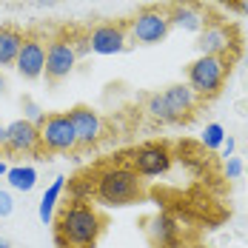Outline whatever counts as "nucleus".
<instances>
[{"label": "nucleus", "mask_w": 248, "mask_h": 248, "mask_svg": "<svg viewBox=\"0 0 248 248\" xmlns=\"http://www.w3.org/2000/svg\"><path fill=\"white\" fill-rule=\"evenodd\" d=\"M228 75V60L214 54H200L188 66V86L194 89L197 97H214L225 83Z\"/></svg>", "instance_id": "obj_4"}, {"label": "nucleus", "mask_w": 248, "mask_h": 248, "mask_svg": "<svg viewBox=\"0 0 248 248\" xmlns=\"http://www.w3.org/2000/svg\"><path fill=\"white\" fill-rule=\"evenodd\" d=\"M166 9H169V20H171V26L183 29V31H194V34H200V31L205 29V23H208L205 12L200 9L194 0H174L171 6H166Z\"/></svg>", "instance_id": "obj_13"}, {"label": "nucleus", "mask_w": 248, "mask_h": 248, "mask_svg": "<svg viewBox=\"0 0 248 248\" xmlns=\"http://www.w3.org/2000/svg\"><path fill=\"white\" fill-rule=\"evenodd\" d=\"M23 108H26V120H31V123H37V125L43 123V117H46V114H43V111H40V108H37L29 97L23 100Z\"/></svg>", "instance_id": "obj_22"}, {"label": "nucleus", "mask_w": 248, "mask_h": 248, "mask_svg": "<svg viewBox=\"0 0 248 248\" xmlns=\"http://www.w3.org/2000/svg\"><path fill=\"white\" fill-rule=\"evenodd\" d=\"M217 3H225V6H234L237 9V0H217Z\"/></svg>", "instance_id": "obj_29"}, {"label": "nucleus", "mask_w": 248, "mask_h": 248, "mask_svg": "<svg viewBox=\"0 0 248 248\" xmlns=\"http://www.w3.org/2000/svg\"><path fill=\"white\" fill-rule=\"evenodd\" d=\"M77 66V51L72 37H54L46 46V77L49 83H60L63 77H69Z\"/></svg>", "instance_id": "obj_6"}, {"label": "nucleus", "mask_w": 248, "mask_h": 248, "mask_svg": "<svg viewBox=\"0 0 248 248\" xmlns=\"http://www.w3.org/2000/svg\"><path fill=\"white\" fill-rule=\"evenodd\" d=\"M225 177H228V180H240V177H243V163H240V160H237V157H225Z\"/></svg>", "instance_id": "obj_21"}, {"label": "nucleus", "mask_w": 248, "mask_h": 248, "mask_svg": "<svg viewBox=\"0 0 248 248\" xmlns=\"http://www.w3.org/2000/svg\"><path fill=\"white\" fill-rule=\"evenodd\" d=\"M0 149H6V125L0 123Z\"/></svg>", "instance_id": "obj_26"}, {"label": "nucleus", "mask_w": 248, "mask_h": 248, "mask_svg": "<svg viewBox=\"0 0 248 248\" xmlns=\"http://www.w3.org/2000/svg\"><path fill=\"white\" fill-rule=\"evenodd\" d=\"M6 174H9V163H6V160H0V177L6 180Z\"/></svg>", "instance_id": "obj_27"}, {"label": "nucleus", "mask_w": 248, "mask_h": 248, "mask_svg": "<svg viewBox=\"0 0 248 248\" xmlns=\"http://www.w3.org/2000/svg\"><path fill=\"white\" fill-rule=\"evenodd\" d=\"M237 9H240V12L248 17V0H237Z\"/></svg>", "instance_id": "obj_25"}, {"label": "nucleus", "mask_w": 248, "mask_h": 248, "mask_svg": "<svg viewBox=\"0 0 248 248\" xmlns=\"http://www.w3.org/2000/svg\"><path fill=\"white\" fill-rule=\"evenodd\" d=\"M63 186H66V177H54L51 180V186L46 188V194L40 197V205H37V217H40V223H51V217H54V205H57V200L63 194Z\"/></svg>", "instance_id": "obj_17"}, {"label": "nucleus", "mask_w": 248, "mask_h": 248, "mask_svg": "<svg viewBox=\"0 0 248 248\" xmlns=\"http://www.w3.org/2000/svg\"><path fill=\"white\" fill-rule=\"evenodd\" d=\"M163 103L169 108V117L171 120H180V117H186L197 106V94H194V89L188 83H177V86H169L163 92Z\"/></svg>", "instance_id": "obj_15"}, {"label": "nucleus", "mask_w": 248, "mask_h": 248, "mask_svg": "<svg viewBox=\"0 0 248 248\" xmlns=\"http://www.w3.org/2000/svg\"><path fill=\"white\" fill-rule=\"evenodd\" d=\"M94 197L103 205H131L143 197V177L131 166H108L94 180Z\"/></svg>", "instance_id": "obj_2"}, {"label": "nucleus", "mask_w": 248, "mask_h": 248, "mask_svg": "<svg viewBox=\"0 0 248 248\" xmlns=\"http://www.w3.org/2000/svg\"><path fill=\"white\" fill-rule=\"evenodd\" d=\"M234 146H237V140L225 134V140H223V154L225 157H234Z\"/></svg>", "instance_id": "obj_24"}, {"label": "nucleus", "mask_w": 248, "mask_h": 248, "mask_svg": "<svg viewBox=\"0 0 248 248\" xmlns=\"http://www.w3.org/2000/svg\"><path fill=\"white\" fill-rule=\"evenodd\" d=\"M174 163V154L169 151L166 143H146L134 151L131 157V169L140 174V177H160V174H169Z\"/></svg>", "instance_id": "obj_7"}, {"label": "nucleus", "mask_w": 248, "mask_h": 248, "mask_svg": "<svg viewBox=\"0 0 248 248\" xmlns=\"http://www.w3.org/2000/svg\"><path fill=\"white\" fill-rule=\"evenodd\" d=\"M100 231H103V214L94 205L77 200L66 205L57 217V246L94 248Z\"/></svg>", "instance_id": "obj_1"}, {"label": "nucleus", "mask_w": 248, "mask_h": 248, "mask_svg": "<svg viewBox=\"0 0 248 248\" xmlns=\"http://www.w3.org/2000/svg\"><path fill=\"white\" fill-rule=\"evenodd\" d=\"M37 3H46V6H51V3H54V0H37Z\"/></svg>", "instance_id": "obj_30"}, {"label": "nucleus", "mask_w": 248, "mask_h": 248, "mask_svg": "<svg viewBox=\"0 0 248 248\" xmlns=\"http://www.w3.org/2000/svg\"><path fill=\"white\" fill-rule=\"evenodd\" d=\"M125 31L131 43H143V46H154L163 43L171 31V20H169V9L166 6H149L140 9L131 20H125Z\"/></svg>", "instance_id": "obj_3"}, {"label": "nucleus", "mask_w": 248, "mask_h": 248, "mask_svg": "<svg viewBox=\"0 0 248 248\" xmlns=\"http://www.w3.org/2000/svg\"><path fill=\"white\" fill-rule=\"evenodd\" d=\"M0 248H12V243H9L6 237H0Z\"/></svg>", "instance_id": "obj_28"}, {"label": "nucleus", "mask_w": 248, "mask_h": 248, "mask_svg": "<svg viewBox=\"0 0 248 248\" xmlns=\"http://www.w3.org/2000/svg\"><path fill=\"white\" fill-rule=\"evenodd\" d=\"M23 40L26 37L17 29H0V66H12L17 60Z\"/></svg>", "instance_id": "obj_16"}, {"label": "nucleus", "mask_w": 248, "mask_h": 248, "mask_svg": "<svg viewBox=\"0 0 248 248\" xmlns=\"http://www.w3.org/2000/svg\"><path fill=\"white\" fill-rule=\"evenodd\" d=\"M146 111H149L154 120H160V123H171L169 108H166V103H163V94H151L149 103H146Z\"/></svg>", "instance_id": "obj_20"}, {"label": "nucleus", "mask_w": 248, "mask_h": 248, "mask_svg": "<svg viewBox=\"0 0 248 248\" xmlns=\"http://www.w3.org/2000/svg\"><path fill=\"white\" fill-rule=\"evenodd\" d=\"M17 72L26 77V80H37V77L46 72V43L40 37H26L23 46H20V54L15 60Z\"/></svg>", "instance_id": "obj_11"}, {"label": "nucleus", "mask_w": 248, "mask_h": 248, "mask_svg": "<svg viewBox=\"0 0 248 248\" xmlns=\"http://www.w3.org/2000/svg\"><path fill=\"white\" fill-rule=\"evenodd\" d=\"M12 208H15V200H12V194L0 188V217H9V214H12Z\"/></svg>", "instance_id": "obj_23"}, {"label": "nucleus", "mask_w": 248, "mask_h": 248, "mask_svg": "<svg viewBox=\"0 0 248 248\" xmlns=\"http://www.w3.org/2000/svg\"><path fill=\"white\" fill-rule=\"evenodd\" d=\"M128 43L125 23H100L89 31V49L94 54H120L128 49Z\"/></svg>", "instance_id": "obj_9"}, {"label": "nucleus", "mask_w": 248, "mask_h": 248, "mask_svg": "<svg viewBox=\"0 0 248 248\" xmlns=\"http://www.w3.org/2000/svg\"><path fill=\"white\" fill-rule=\"evenodd\" d=\"M223 140H225V128L220 123H208L205 131H202V146L205 149H223Z\"/></svg>", "instance_id": "obj_19"}, {"label": "nucleus", "mask_w": 248, "mask_h": 248, "mask_svg": "<svg viewBox=\"0 0 248 248\" xmlns=\"http://www.w3.org/2000/svg\"><path fill=\"white\" fill-rule=\"evenodd\" d=\"M146 234L157 248H174L180 240V225L169 214H154L146 220Z\"/></svg>", "instance_id": "obj_14"}, {"label": "nucleus", "mask_w": 248, "mask_h": 248, "mask_svg": "<svg viewBox=\"0 0 248 248\" xmlns=\"http://www.w3.org/2000/svg\"><path fill=\"white\" fill-rule=\"evenodd\" d=\"M237 31L234 26L223 23V20H211L205 23V29L200 31V54H214V57H225L231 51H237Z\"/></svg>", "instance_id": "obj_8"}, {"label": "nucleus", "mask_w": 248, "mask_h": 248, "mask_svg": "<svg viewBox=\"0 0 248 248\" xmlns=\"http://www.w3.org/2000/svg\"><path fill=\"white\" fill-rule=\"evenodd\" d=\"M69 120L75 125L77 146H80V143H83V146H92V143L100 140V134H103V120H100V114L94 108H89V106H75V108L69 111Z\"/></svg>", "instance_id": "obj_12"}, {"label": "nucleus", "mask_w": 248, "mask_h": 248, "mask_svg": "<svg viewBox=\"0 0 248 248\" xmlns=\"http://www.w3.org/2000/svg\"><path fill=\"white\" fill-rule=\"evenodd\" d=\"M6 149L12 154H34L40 149V128L31 120H15L6 125Z\"/></svg>", "instance_id": "obj_10"}, {"label": "nucleus", "mask_w": 248, "mask_h": 248, "mask_svg": "<svg viewBox=\"0 0 248 248\" xmlns=\"http://www.w3.org/2000/svg\"><path fill=\"white\" fill-rule=\"evenodd\" d=\"M40 128V149L46 151H72L77 146L75 125L69 114H46Z\"/></svg>", "instance_id": "obj_5"}, {"label": "nucleus", "mask_w": 248, "mask_h": 248, "mask_svg": "<svg viewBox=\"0 0 248 248\" xmlns=\"http://www.w3.org/2000/svg\"><path fill=\"white\" fill-rule=\"evenodd\" d=\"M9 186L15 191H31L37 186V169L34 166H9V174H6Z\"/></svg>", "instance_id": "obj_18"}]
</instances>
